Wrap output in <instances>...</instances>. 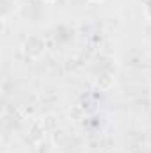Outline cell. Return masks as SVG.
<instances>
[{
    "label": "cell",
    "mask_w": 151,
    "mask_h": 153,
    "mask_svg": "<svg viewBox=\"0 0 151 153\" xmlns=\"http://www.w3.org/2000/svg\"><path fill=\"white\" fill-rule=\"evenodd\" d=\"M43 2H53V0H43Z\"/></svg>",
    "instance_id": "1"
}]
</instances>
